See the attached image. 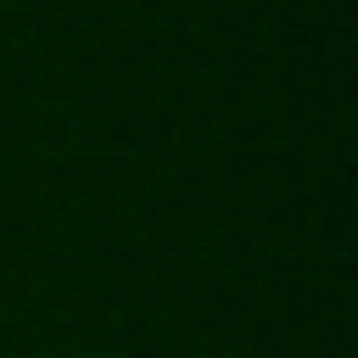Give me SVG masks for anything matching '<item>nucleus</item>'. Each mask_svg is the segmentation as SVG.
<instances>
[]
</instances>
